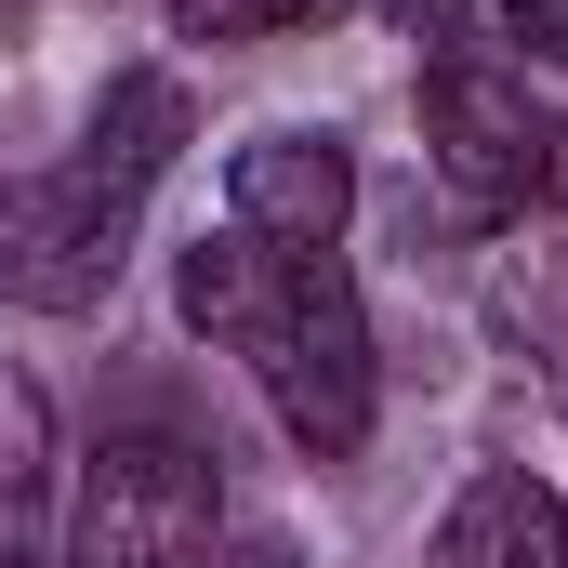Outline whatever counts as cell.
Here are the masks:
<instances>
[{
	"label": "cell",
	"mask_w": 568,
	"mask_h": 568,
	"mask_svg": "<svg viewBox=\"0 0 568 568\" xmlns=\"http://www.w3.org/2000/svg\"><path fill=\"white\" fill-rule=\"evenodd\" d=\"M424 145L489 225L568 212V93H542L529 67H503L476 40H436L424 53Z\"/></svg>",
	"instance_id": "cell-4"
},
{
	"label": "cell",
	"mask_w": 568,
	"mask_h": 568,
	"mask_svg": "<svg viewBox=\"0 0 568 568\" xmlns=\"http://www.w3.org/2000/svg\"><path fill=\"white\" fill-rule=\"evenodd\" d=\"M212 542H225V449L133 410L93 436L53 568H212Z\"/></svg>",
	"instance_id": "cell-3"
},
{
	"label": "cell",
	"mask_w": 568,
	"mask_h": 568,
	"mask_svg": "<svg viewBox=\"0 0 568 568\" xmlns=\"http://www.w3.org/2000/svg\"><path fill=\"white\" fill-rule=\"evenodd\" d=\"M172 304H185V331L252 357V384H265V410L291 424L304 463H357L371 449L384 371H371V304L344 278V252H278L252 225H199L172 252Z\"/></svg>",
	"instance_id": "cell-1"
},
{
	"label": "cell",
	"mask_w": 568,
	"mask_h": 568,
	"mask_svg": "<svg viewBox=\"0 0 568 568\" xmlns=\"http://www.w3.org/2000/svg\"><path fill=\"white\" fill-rule=\"evenodd\" d=\"M317 13H344V0H172L185 40H278V27H317Z\"/></svg>",
	"instance_id": "cell-8"
},
{
	"label": "cell",
	"mask_w": 568,
	"mask_h": 568,
	"mask_svg": "<svg viewBox=\"0 0 568 568\" xmlns=\"http://www.w3.org/2000/svg\"><path fill=\"white\" fill-rule=\"evenodd\" d=\"M436 568H568V489H542L529 463L463 476V503L436 516Z\"/></svg>",
	"instance_id": "cell-6"
},
{
	"label": "cell",
	"mask_w": 568,
	"mask_h": 568,
	"mask_svg": "<svg viewBox=\"0 0 568 568\" xmlns=\"http://www.w3.org/2000/svg\"><path fill=\"white\" fill-rule=\"evenodd\" d=\"M489 27H503V40H529L542 67H568V0H489Z\"/></svg>",
	"instance_id": "cell-9"
},
{
	"label": "cell",
	"mask_w": 568,
	"mask_h": 568,
	"mask_svg": "<svg viewBox=\"0 0 568 568\" xmlns=\"http://www.w3.org/2000/svg\"><path fill=\"white\" fill-rule=\"evenodd\" d=\"M172 145H185V80L120 67L106 106L80 120V145H67L53 172H0V304H27V317L106 304L120 265H133L145 199H159V172H172Z\"/></svg>",
	"instance_id": "cell-2"
},
{
	"label": "cell",
	"mask_w": 568,
	"mask_h": 568,
	"mask_svg": "<svg viewBox=\"0 0 568 568\" xmlns=\"http://www.w3.org/2000/svg\"><path fill=\"white\" fill-rule=\"evenodd\" d=\"M67 516H53V410L40 384H0V568H53Z\"/></svg>",
	"instance_id": "cell-7"
},
{
	"label": "cell",
	"mask_w": 568,
	"mask_h": 568,
	"mask_svg": "<svg viewBox=\"0 0 568 568\" xmlns=\"http://www.w3.org/2000/svg\"><path fill=\"white\" fill-rule=\"evenodd\" d=\"M344 212H357L344 133H252L225 159V225H252L278 252H344Z\"/></svg>",
	"instance_id": "cell-5"
},
{
	"label": "cell",
	"mask_w": 568,
	"mask_h": 568,
	"mask_svg": "<svg viewBox=\"0 0 568 568\" xmlns=\"http://www.w3.org/2000/svg\"><path fill=\"white\" fill-rule=\"evenodd\" d=\"M397 13H410V27H436V40H463V27H476L489 0H397Z\"/></svg>",
	"instance_id": "cell-10"
}]
</instances>
